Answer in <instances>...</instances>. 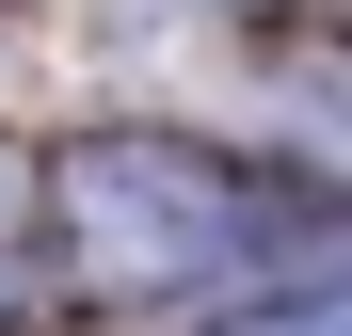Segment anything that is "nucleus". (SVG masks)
Listing matches in <instances>:
<instances>
[{
    "label": "nucleus",
    "mask_w": 352,
    "mask_h": 336,
    "mask_svg": "<svg viewBox=\"0 0 352 336\" xmlns=\"http://www.w3.org/2000/svg\"><path fill=\"white\" fill-rule=\"evenodd\" d=\"M224 336H352V289H320V304H256V320H224Z\"/></svg>",
    "instance_id": "obj_2"
},
{
    "label": "nucleus",
    "mask_w": 352,
    "mask_h": 336,
    "mask_svg": "<svg viewBox=\"0 0 352 336\" xmlns=\"http://www.w3.org/2000/svg\"><path fill=\"white\" fill-rule=\"evenodd\" d=\"M65 240H80V272L96 289H192V272H224L256 240V192L224 177L208 144H160V128H96V144H65Z\"/></svg>",
    "instance_id": "obj_1"
}]
</instances>
